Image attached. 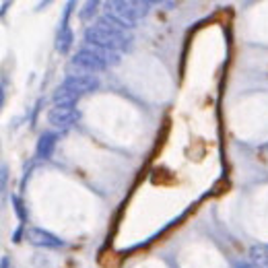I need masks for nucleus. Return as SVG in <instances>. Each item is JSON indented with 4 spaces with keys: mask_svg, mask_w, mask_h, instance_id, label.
<instances>
[{
    "mask_svg": "<svg viewBox=\"0 0 268 268\" xmlns=\"http://www.w3.org/2000/svg\"><path fill=\"white\" fill-rule=\"evenodd\" d=\"M21 235H25V227H23V225H21V227L13 233V241H15V243H19V241H21Z\"/></svg>",
    "mask_w": 268,
    "mask_h": 268,
    "instance_id": "12",
    "label": "nucleus"
},
{
    "mask_svg": "<svg viewBox=\"0 0 268 268\" xmlns=\"http://www.w3.org/2000/svg\"><path fill=\"white\" fill-rule=\"evenodd\" d=\"M85 43H91V46H99V48L114 50V52L122 54L124 50L130 48L132 35L124 23H120L116 17L105 13L97 19V23L85 29Z\"/></svg>",
    "mask_w": 268,
    "mask_h": 268,
    "instance_id": "1",
    "label": "nucleus"
},
{
    "mask_svg": "<svg viewBox=\"0 0 268 268\" xmlns=\"http://www.w3.org/2000/svg\"><path fill=\"white\" fill-rule=\"evenodd\" d=\"M99 87L97 77H66L54 93V103H77L79 97L93 93Z\"/></svg>",
    "mask_w": 268,
    "mask_h": 268,
    "instance_id": "2",
    "label": "nucleus"
},
{
    "mask_svg": "<svg viewBox=\"0 0 268 268\" xmlns=\"http://www.w3.org/2000/svg\"><path fill=\"white\" fill-rule=\"evenodd\" d=\"M9 5H11V3H9V0H5V3H3V9H0V13H3V15H5V13H7V9H9Z\"/></svg>",
    "mask_w": 268,
    "mask_h": 268,
    "instance_id": "14",
    "label": "nucleus"
},
{
    "mask_svg": "<svg viewBox=\"0 0 268 268\" xmlns=\"http://www.w3.org/2000/svg\"><path fill=\"white\" fill-rule=\"evenodd\" d=\"M71 9H73V3H69L64 11V19L58 27V33H56V50L60 54H69V50L73 48V41H75V35H73V29L69 27V15H71Z\"/></svg>",
    "mask_w": 268,
    "mask_h": 268,
    "instance_id": "7",
    "label": "nucleus"
},
{
    "mask_svg": "<svg viewBox=\"0 0 268 268\" xmlns=\"http://www.w3.org/2000/svg\"><path fill=\"white\" fill-rule=\"evenodd\" d=\"M250 264H252V268H268V245H262V243L252 245Z\"/></svg>",
    "mask_w": 268,
    "mask_h": 268,
    "instance_id": "9",
    "label": "nucleus"
},
{
    "mask_svg": "<svg viewBox=\"0 0 268 268\" xmlns=\"http://www.w3.org/2000/svg\"><path fill=\"white\" fill-rule=\"evenodd\" d=\"M107 69V64L97 56L93 54L91 50H87L85 46L75 54V58L69 62L66 66V75L69 77H97L99 73H103Z\"/></svg>",
    "mask_w": 268,
    "mask_h": 268,
    "instance_id": "4",
    "label": "nucleus"
},
{
    "mask_svg": "<svg viewBox=\"0 0 268 268\" xmlns=\"http://www.w3.org/2000/svg\"><path fill=\"white\" fill-rule=\"evenodd\" d=\"M7 186V167L3 165V188Z\"/></svg>",
    "mask_w": 268,
    "mask_h": 268,
    "instance_id": "13",
    "label": "nucleus"
},
{
    "mask_svg": "<svg viewBox=\"0 0 268 268\" xmlns=\"http://www.w3.org/2000/svg\"><path fill=\"white\" fill-rule=\"evenodd\" d=\"M11 200H13V205H15V213L19 217V221H27V211H25L23 203H21V198L19 196H11Z\"/></svg>",
    "mask_w": 268,
    "mask_h": 268,
    "instance_id": "11",
    "label": "nucleus"
},
{
    "mask_svg": "<svg viewBox=\"0 0 268 268\" xmlns=\"http://www.w3.org/2000/svg\"><path fill=\"white\" fill-rule=\"evenodd\" d=\"M25 239L31 245H37V248H50V250H56V248H62L64 245V241L60 237H56L54 233H50L46 229H39V227H27L25 229Z\"/></svg>",
    "mask_w": 268,
    "mask_h": 268,
    "instance_id": "6",
    "label": "nucleus"
},
{
    "mask_svg": "<svg viewBox=\"0 0 268 268\" xmlns=\"http://www.w3.org/2000/svg\"><path fill=\"white\" fill-rule=\"evenodd\" d=\"M237 268H252V264H237Z\"/></svg>",
    "mask_w": 268,
    "mask_h": 268,
    "instance_id": "16",
    "label": "nucleus"
},
{
    "mask_svg": "<svg viewBox=\"0 0 268 268\" xmlns=\"http://www.w3.org/2000/svg\"><path fill=\"white\" fill-rule=\"evenodd\" d=\"M151 11V3H141V0H114L107 3V15L116 17L120 23H124L128 29L143 21Z\"/></svg>",
    "mask_w": 268,
    "mask_h": 268,
    "instance_id": "3",
    "label": "nucleus"
},
{
    "mask_svg": "<svg viewBox=\"0 0 268 268\" xmlns=\"http://www.w3.org/2000/svg\"><path fill=\"white\" fill-rule=\"evenodd\" d=\"M3 268H9V256H3Z\"/></svg>",
    "mask_w": 268,
    "mask_h": 268,
    "instance_id": "15",
    "label": "nucleus"
},
{
    "mask_svg": "<svg viewBox=\"0 0 268 268\" xmlns=\"http://www.w3.org/2000/svg\"><path fill=\"white\" fill-rule=\"evenodd\" d=\"M56 141H58V137L54 132H43L37 141V147H35L37 159H50L54 155V149H56Z\"/></svg>",
    "mask_w": 268,
    "mask_h": 268,
    "instance_id": "8",
    "label": "nucleus"
},
{
    "mask_svg": "<svg viewBox=\"0 0 268 268\" xmlns=\"http://www.w3.org/2000/svg\"><path fill=\"white\" fill-rule=\"evenodd\" d=\"M97 9H99V3H97V0H89V3H85L83 11L79 13V17H81L83 23H89V21L93 19V15L97 13Z\"/></svg>",
    "mask_w": 268,
    "mask_h": 268,
    "instance_id": "10",
    "label": "nucleus"
},
{
    "mask_svg": "<svg viewBox=\"0 0 268 268\" xmlns=\"http://www.w3.org/2000/svg\"><path fill=\"white\" fill-rule=\"evenodd\" d=\"M77 118H79V111L75 103H54V107H50L48 111V122L58 130L71 128Z\"/></svg>",
    "mask_w": 268,
    "mask_h": 268,
    "instance_id": "5",
    "label": "nucleus"
}]
</instances>
